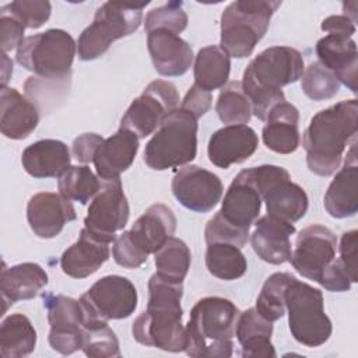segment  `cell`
Returning <instances> with one entry per match:
<instances>
[{
  "label": "cell",
  "mask_w": 358,
  "mask_h": 358,
  "mask_svg": "<svg viewBox=\"0 0 358 358\" xmlns=\"http://www.w3.org/2000/svg\"><path fill=\"white\" fill-rule=\"evenodd\" d=\"M183 282L166 278L158 273L148 281L147 309L131 326L134 340L145 347L169 352L185 351L187 344L186 327L182 324L180 299Z\"/></svg>",
  "instance_id": "1"
},
{
  "label": "cell",
  "mask_w": 358,
  "mask_h": 358,
  "mask_svg": "<svg viewBox=\"0 0 358 358\" xmlns=\"http://www.w3.org/2000/svg\"><path fill=\"white\" fill-rule=\"evenodd\" d=\"M357 129L358 101L355 98L340 101L317 112L302 137L309 171L319 176L333 175L341 165L350 140L357 138Z\"/></svg>",
  "instance_id": "2"
},
{
  "label": "cell",
  "mask_w": 358,
  "mask_h": 358,
  "mask_svg": "<svg viewBox=\"0 0 358 358\" xmlns=\"http://www.w3.org/2000/svg\"><path fill=\"white\" fill-rule=\"evenodd\" d=\"M303 71V57L291 46H271L260 52L248 64L241 81L252 113L264 120L271 108L285 101L281 88L298 81Z\"/></svg>",
  "instance_id": "3"
},
{
  "label": "cell",
  "mask_w": 358,
  "mask_h": 358,
  "mask_svg": "<svg viewBox=\"0 0 358 358\" xmlns=\"http://www.w3.org/2000/svg\"><path fill=\"white\" fill-rule=\"evenodd\" d=\"M236 305L222 296H204L190 310L186 324V354L194 358H228L234 352L239 317Z\"/></svg>",
  "instance_id": "4"
},
{
  "label": "cell",
  "mask_w": 358,
  "mask_h": 358,
  "mask_svg": "<svg viewBox=\"0 0 358 358\" xmlns=\"http://www.w3.org/2000/svg\"><path fill=\"white\" fill-rule=\"evenodd\" d=\"M262 196L252 168L241 171L224 194L220 211L208 220L204 229L207 243L225 242L243 248L249 241L250 227L259 218Z\"/></svg>",
  "instance_id": "5"
},
{
  "label": "cell",
  "mask_w": 358,
  "mask_h": 358,
  "mask_svg": "<svg viewBox=\"0 0 358 358\" xmlns=\"http://www.w3.org/2000/svg\"><path fill=\"white\" fill-rule=\"evenodd\" d=\"M280 6L281 1L267 0H238L228 4L220 21V48L235 59L250 56Z\"/></svg>",
  "instance_id": "6"
},
{
  "label": "cell",
  "mask_w": 358,
  "mask_h": 358,
  "mask_svg": "<svg viewBox=\"0 0 358 358\" xmlns=\"http://www.w3.org/2000/svg\"><path fill=\"white\" fill-rule=\"evenodd\" d=\"M197 120L180 106L169 113L145 144V165L154 171H166L192 162L197 154Z\"/></svg>",
  "instance_id": "7"
},
{
  "label": "cell",
  "mask_w": 358,
  "mask_h": 358,
  "mask_svg": "<svg viewBox=\"0 0 358 358\" xmlns=\"http://www.w3.org/2000/svg\"><path fill=\"white\" fill-rule=\"evenodd\" d=\"M148 3L127 4L106 1L96 8L94 21L81 32L77 41L80 60L90 62L101 57L110 45L136 32L143 21V10Z\"/></svg>",
  "instance_id": "8"
},
{
  "label": "cell",
  "mask_w": 358,
  "mask_h": 358,
  "mask_svg": "<svg viewBox=\"0 0 358 358\" xmlns=\"http://www.w3.org/2000/svg\"><path fill=\"white\" fill-rule=\"evenodd\" d=\"M76 52L73 36L64 29L52 28L24 38L17 48L15 60L36 77L62 80L70 77Z\"/></svg>",
  "instance_id": "9"
},
{
  "label": "cell",
  "mask_w": 358,
  "mask_h": 358,
  "mask_svg": "<svg viewBox=\"0 0 358 358\" xmlns=\"http://www.w3.org/2000/svg\"><path fill=\"white\" fill-rule=\"evenodd\" d=\"M284 301L288 310L289 331L299 344L313 348L330 338L333 326L324 313V299L320 289L295 278L287 287Z\"/></svg>",
  "instance_id": "10"
},
{
  "label": "cell",
  "mask_w": 358,
  "mask_h": 358,
  "mask_svg": "<svg viewBox=\"0 0 358 358\" xmlns=\"http://www.w3.org/2000/svg\"><path fill=\"white\" fill-rule=\"evenodd\" d=\"M255 182L266 203L267 214L287 222L299 221L308 211L309 199L302 186L291 180L289 172L278 165L252 168Z\"/></svg>",
  "instance_id": "11"
},
{
  "label": "cell",
  "mask_w": 358,
  "mask_h": 358,
  "mask_svg": "<svg viewBox=\"0 0 358 358\" xmlns=\"http://www.w3.org/2000/svg\"><path fill=\"white\" fill-rule=\"evenodd\" d=\"M179 92L171 81L154 80L134 98L120 119V127L129 129L138 138L152 134L162 120L179 108Z\"/></svg>",
  "instance_id": "12"
},
{
  "label": "cell",
  "mask_w": 358,
  "mask_h": 358,
  "mask_svg": "<svg viewBox=\"0 0 358 358\" xmlns=\"http://www.w3.org/2000/svg\"><path fill=\"white\" fill-rule=\"evenodd\" d=\"M42 299L50 324L48 336L50 347L63 355L81 350L85 320V309L81 301L49 292L42 294Z\"/></svg>",
  "instance_id": "13"
},
{
  "label": "cell",
  "mask_w": 358,
  "mask_h": 358,
  "mask_svg": "<svg viewBox=\"0 0 358 358\" xmlns=\"http://www.w3.org/2000/svg\"><path fill=\"white\" fill-rule=\"evenodd\" d=\"M129 215V201L120 178H116L106 180L90 203L84 227L101 241L112 243L116 239V232L126 227Z\"/></svg>",
  "instance_id": "14"
},
{
  "label": "cell",
  "mask_w": 358,
  "mask_h": 358,
  "mask_svg": "<svg viewBox=\"0 0 358 358\" xmlns=\"http://www.w3.org/2000/svg\"><path fill=\"white\" fill-rule=\"evenodd\" d=\"M83 305L102 320H119L131 316L138 296L134 284L123 275H105L80 296Z\"/></svg>",
  "instance_id": "15"
},
{
  "label": "cell",
  "mask_w": 358,
  "mask_h": 358,
  "mask_svg": "<svg viewBox=\"0 0 358 358\" xmlns=\"http://www.w3.org/2000/svg\"><path fill=\"white\" fill-rule=\"evenodd\" d=\"M337 238L333 231L320 224H312L299 231L291 253L292 267L305 278L319 282L322 274L336 259Z\"/></svg>",
  "instance_id": "16"
},
{
  "label": "cell",
  "mask_w": 358,
  "mask_h": 358,
  "mask_svg": "<svg viewBox=\"0 0 358 358\" xmlns=\"http://www.w3.org/2000/svg\"><path fill=\"white\" fill-rule=\"evenodd\" d=\"M171 189L185 208L201 214L211 211L224 193L221 179L199 165H186L179 169L172 179Z\"/></svg>",
  "instance_id": "17"
},
{
  "label": "cell",
  "mask_w": 358,
  "mask_h": 358,
  "mask_svg": "<svg viewBox=\"0 0 358 358\" xmlns=\"http://www.w3.org/2000/svg\"><path fill=\"white\" fill-rule=\"evenodd\" d=\"M77 218L71 200L60 193H35L27 204V220L32 232L42 239L56 238L64 225Z\"/></svg>",
  "instance_id": "18"
},
{
  "label": "cell",
  "mask_w": 358,
  "mask_h": 358,
  "mask_svg": "<svg viewBox=\"0 0 358 358\" xmlns=\"http://www.w3.org/2000/svg\"><path fill=\"white\" fill-rule=\"evenodd\" d=\"M176 229V217L173 211L162 204L150 206L131 225L129 231H123L136 250L145 259L155 253Z\"/></svg>",
  "instance_id": "19"
},
{
  "label": "cell",
  "mask_w": 358,
  "mask_h": 358,
  "mask_svg": "<svg viewBox=\"0 0 358 358\" xmlns=\"http://www.w3.org/2000/svg\"><path fill=\"white\" fill-rule=\"evenodd\" d=\"M259 145L256 131L248 124H228L214 131L208 140V161L221 169L249 159Z\"/></svg>",
  "instance_id": "20"
},
{
  "label": "cell",
  "mask_w": 358,
  "mask_h": 358,
  "mask_svg": "<svg viewBox=\"0 0 358 358\" xmlns=\"http://www.w3.org/2000/svg\"><path fill=\"white\" fill-rule=\"evenodd\" d=\"M147 48L154 69L164 77L183 76L193 63L192 46L168 29L147 32Z\"/></svg>",
  "instance_id": "21"
},
{
  "label": "cell",
  "mask_w": 358,
  "mask_h": 358,
  "mask_svg": "<svg viewBox=\"0 0 358 358\" xmlns=\"http://www.w3.org/2000/svg\"><path fill=\"white\" fill-rule=\"evenodd\" d=\"M323 204L329 215L333 218H348L358 211V161H357V138L352 140L343 168L336 173L329 185Z\"/></svg>",
  "instance_id": "22"
},
{
  "label": "cell",
  "mask_w": 358,
  "mask_h": 358,
  "mask_svg": "<svg viewBox=\"0 0 358 358\" xmlns=\"http://www.w3.org/2000/svg\"><path fill=\"white\" fill-rule=\"evenodd\" d=\"M255 225L250 245L257 257L268 264L289 262L292 253L291 235L296 231L294 224L266 214L256 220Z\"/></svg>",
  "instance_id": "23"
},
{
  "label": "cell",
  "mask_w": 358,
  "mask_h": 358,
  "mask_svg": "<svg viewBox=\"0 0 358 358\" xmlns=\"http://www.w3.org/2000/svg\"><path fill=\"white\" fill-rule=\"evenodd\" d=\"M316 55L319 57V63L330 70L338 83L357 94L358 52L357 43L352 38L327 34L317 41Z\"/></svg>",
  "instance_id": "24"
},
{
  "label": "cell",
  "mask_w": 358,
  "mask_h": 358,
  "mask_svg": "<svg viewBox=\"0 0 358 358\" xmlns=\"http://www.w3.org/2000/svg\"><path fill=\"white\" fill-rule=\"evenodd\" d=\"M140 138L129 129L120 127L115 134L103 138L94 155L96 175L106 180L120 178V173L127 171L138 151Z\"/></svg>",
  "instance_id": "25"
},
{
  "label": "cell",
  "mask_w": 358,
  "mask_h": 358,
  "mask_svg": "<svg viewBox=\"0 0 358 358\" xmlns=\"http://www.w3.org/2000/svg\"><path fill=\"white\" fill-rule=\"evenodd\" d=\"M109 245L84 227L78 239L63 252L60 257L62 271L71 278L90 277L109 259Z\"/></svg>",
  "instance_id": "26"
},
{
  "label": "cell",
  "mask_w": 358,
  "mask_h": 358,
  "mask_svg": "<svg viewBox=\"0 0 358 358\" xmlns=\"http://www.w3.org/2000/svg\"><path fill=\"white\" fill-rule=\"evenodd\" d=\"M262 130L264 145L277 154H292L301 144L299 110L284 101L277 103L266 116Z\"/></svg>",
  "instance_id": "27"
},
{
  "label": "cell",
  "mask_w": 358,
  "mask_h": 358,
  "mask_svg": "<svg viewBox=\"0 0 358 358\" xmlns=\"http://www.w3.org/2000/svg\"><path fill=\"white\" fill-rule=\"evenodd\" d=\"M0 99L1 134L11 140L27 138L39 123V108L11 87H1Z\"/></svg>",
  "instance_id": "28"
},
{
  "label": "cell",
  "mask_w": 358,
  "mask_h": 358,
  "mask_svg": "<svg viewBox=\"0 0 358 358\" xmlns=\"http://www.w3.org/2000/svg\"><path fill=\"white\" fill-rule=\"evenodd\" d=\"M71 162L69 147L55 138H45L28 145L21 155L22 168L36 179L59 178Z\"/></svg>",
  "instance_id": "29"
},
{
  "label": "cell",
  "mask_w": 358,
  "mask_h": 358,
  "mask_svg": "<svg viewBox=\"0 0 358 358\" xmlns=\"http://www.w3.org/2000/svg\"><path fill=\"white\" fill-rule=\"evenodd\" d=\"M48 282V273L36 263L25 262L11 267L4 266L0 277V291L4 302L3 312L14 302L35 298Z\"/></svg>",
  "instance_id": "30"
},
{
  "label": "cell",
  "mask_w": 358,
  "mask_h": 358,
  "mask_svg": "<svg viewBox=\"0 0 358 358\" xmlns=\"http://www.w3.org/2000/svg\"><path fill=\"white\" fill-rule=\"evenodd\" d=\"M235 336L241 344V355L245 358L275 357L271 344L273 324L257 313L255 308H249L239 313Z\"/></svg>",
  "instance_id": "31"
},
{
  "label": "cell",
  "mask_w": 358,
  "mask_h": 358,
  "mask_svg": "<svg viewBox=\"0 0 358 358\" xmlns=\"http://www.w3.org/2000/svg\"><path fill=\"white\" fill-rule=\"evenodd\" d=\"M231 71V56L220 46H204L194 59V85L211 92L227 85Z\"/></svg>",
  "instance_id": "32"
},
{
  "label": "cell",
  "mask_w": 358,
  "mask_h": 358,
  "mask_svg": "<svg viewBox=\"0 0 358 358\" xmlns=\"http://www.w3.org/2000/svg\"><path fill=\"white\" fill-rule=\"evenodd\" d=\"M36 345V330L28 316L13 313L0 326V355L3 358L28 357Z\"/></svg>",
  "instance_id": "33"
},
{
  "label": "cell",
  "mask_w": 358,
  "mask_h": 358,
  "mask_svg": "<svg viewBox=\"0 0 358 358\" xmlns=\"http://www.w3.org/2000/svg\"><path fill=\"white\" fill-rule=\"evenodd\" d=\"M84 309L85 320L83 329V352L94 358L120 357L119 340L115 331L108 326V322L91 313L85 306Z\"/></svg>",
  "instance_id": "34"
},
{
  "label": "cell",
  "mask_w": 358,
  "mask_h": 358,
  "mask_svg": "<svg viewBox=\"0 0 358 358\" xmlns=\"http://www.w3.org/2000/svg\"><path fill=\"white\" fill-rule=\"evenodd\" d=\"M206 267L211 275L224 281H232L245 275L248 262L241 248L232 243L214 242L207 243Z\"/></svg>",
  "instance_id": "35"
},
{
  "label": "cell",
  "mask_w": 358,
  "mask_h": 358,
  "mask_svg": "<svg viewBox=\"0 0 358 358\" xmlns=\"http://www.w3.org/2000/svg\"><path fill=\"white\" fill-rule=\"evenodd\" d=\"M62 196L80 204H87L101 190V183L87 165H70L57 180Z\"/></svg>",
  "instance_id": "36"
},
{
  "label": "cell",
  "mask_w": 358,
  "mask_h": 358,
  "mask_svg": "<svg viewBox=\"0 0 358 358\" xmlns=\"http://www.w3.org/2000/svg\"><path fill=\"white\" fill-rule=\"evenodd\" d=\"M154 263L158 274L183 282L192 264V253L182 239L172 236L154 253Z\"/></svg>",
  "instance_id": "37"
},
{
  "label": "cell",
  "mask_w": 358,
  "mask_h": 358,
  "mask_svg": "<svg viewBox=\"0 0 358 358\" xmlns=\"http://www.w3.org/2000/svg\"><path fill=\"white\" fill-rule=\"evenodd\" d=\"M295 275L291 273H274L263 284L262 291L256 299L255 309L260 316L268 322H275L285 315L284 294Z\"/></svg>",
  "instance_id": "38"
},
{
  "label": "cell",
  "mask_w": 358,
  "mask_h": 358,
  "mask_svg": "<svg viewBox=\"0 0 358 358\" xmlns=\"http://www.w3.org/2000/svg\"><path fill=\"white\" fill-rule=\"evenodd\" d=\"M215 112L222 123H249L252 117V106L242 90L241 81H229L225 87H222L215 102Z\"/></svg>",
  "instance_id": "39"
},
{
  "label": "cell",
  "mask_w": 358,
  "mask_h": 358,
  "mask_svg": "<svg viewBox=\"0 0 358 358\" xmlns=\"http://www.w3.org/2000/svg\"><path fill=\"white\" fill-rule=\"evenodd\" d=\"M301 78V90L312 101L330 99L340 90L338 80L319 62H312Z\"/></svg>",
  "instance_id": "40"
},
{
  "label": "cell",
  "mask_w": 358,
  "mask_h": 358,
  "mask_svg": "<svg viewBox=\"0 0 358 358\" xmlns=\"http://www.w3.org/2000/svg\"><path fill=\"white\" fill-rule=\"evenodd\" d=\"M187 14L185 13L180 1H169L164 6L150 10L144 20V29H168L176 35L187 27Z\"/></svg>",
  "instance_id": "41"
},
{
  "label": "cell",
  "mask_w": 358,
  "mask_h": 358,
  "mask_svg": "<svg viewBox=\"0 0 358 358\" xmlns=\"http://www.w3.org/2000/svg\"><path fill=\"white\" fill-rule=\"evenodd\" d=\"M4 7L25 27L29 29H38L50 17L52 4L45 0H17Z\"/></svg>",
  "instance_id": "42"
},
{
  "label": "cell",
  "mask_w": 358,
  "mask_h": 358,
  "mask_svg": "<svg viewBox=\"0 0 358 358\" xmlns=\"http://www.w3.org/2000/svg\"><path fill=\"white\" fill-rule=\"evenodd\" d=\"M25 27L4 7H0V45L1 52L7 53L21 45Z\"/></svg>",
  "instance_id": "43"
},
{
  "label": "cell",
  "mask_w": 358,
  "mask_h": 358,
  "mask_svg": "<svg viewBox=\"0 0 358 358\" xmlns=\"http://www.w3.org/2000/svg\"><path fill=\"white\" fill-rule=\"evenodd\" d=\"M324 289L330 292H344L351 288V278L343 266L340 259H334L322 274L319 282Z\"/></svg>",
  "instance_id": "44"
},
{
  "label": "cell",
  "mask_w": 358,
  "mask_h": 358,
  "mask_svg": "<svg viewBox=\"0 0 358 358\" xmlns=\"http://www.w3.org/2000/svg\"><path fill=\"white\" fill-rule=\"evenodd\" d=\"M357 245H358V231L351 229L341 235L338 252H340V260L343 266L345 267L350 278L352 282L358 281L357 275Z\"/></svg>",
  "instance_id": "45"
},
{
  "label": "cell",
  "mask_w": 358,
  "mask_h": 358,
  "mask_svg": "<svg viewBox=\"0 0 358 358\" xmlns=\"http://www.w3.org/2000/svg\"><path fill=\"white\" fill-rule=\"evenodd\" d=\"M211 92L200 90L197 85H192L189 91L186 92L180 108L190 112L194 117L200 119L203 115H206L211 108Z\"/></svg>",
  "instance_id": "46"
},
{
  "label": "cell",
  "mask_w": 358,
  "mask_h": 358,
  "mask_svg": "<svg viewBox=\"0 0 358 358\" xmlns=\"http://www.w3.org/2000/svg\"><path fill=\"white\" fill-rule=\"evenodd\" d=\"M103 138L96 133H84L74 138L71 144L73 157L83 164H88L94 159V155Z\"/></svg>",
  "instance_id": "47"
},
{
  "label": "cell",
  "mask_w": 358,
  "mask_h": 358,
  "mask_svg": "<svg viewBox=\"0 0 358 358\" xmlns=\"http://www.w3.org/2000/svg\"><path fill=\"white\" fill-rule=\"evenodd\" d=\"M322 31L331 35H343L351 38L355 34V22L345 14L329 15L322 21Z\"/></svg>",
  "instance_id": "48"
},
{
  "label": "cell",
  "mask_w": 358,
  "mask_h": 358,
  "mask_svg": "<svg viewBox=\"0 0 358 358\" xmlns=\"http://www.w3.org/2000/svg\"><path fill=\"white\" fill-rule=\"evenodd\" d=\"M3 59V69H1V87H7V81L13 74V62L8 59L7 53L1 52Z\"/></svg>",
  "instance_id": "49"
}]
</instances>
